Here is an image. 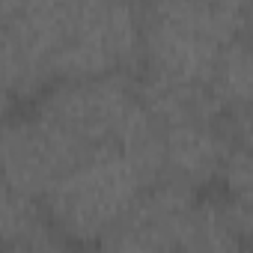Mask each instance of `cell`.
Returning <instances> with one entry per match:
<instances>
[{
  "label": "cell",
  "mask_w": 253,
  "mask_h": 253,
  "mask_svg": "<svg viewBox=\"0 0 253 253\" xmlns=\"http://www.w3.org/2000/svg\"><path fill=\"white\" fill-rule=\"evenodd\" d=\"M155 182V140L146 146H101L81 155L42 206L63 244L101 247Z\"/></svg>",
  "instance_id": "cell-1"
},
{
  "label": "cell",
  "mask_w": 253,
  "mask_h": 253,
  "mask_svg": "<svg viewBox=\"0 0 253 253\" xmlns=\"http://www.w3.org/2000/svg\"><path fill=\"white\" fill-rule=\"evenodd\" d=\"M247 36V15L209 0H146L140 6L143 81L206 86L223 51Z\"/></svg>",
  "instance_id": "cell-2"
},
{
  "label": "cell",
  "mask_w": 253,
  "mask_h": 253,
  "mask_svg": "<svg viewBox=\"0 0 253 253\" xmlns=\"http://www.w3.org/2000/svg\"><path fill=\"white\" fill-rule=\"evenodd\" d=\"M30 107L84 155L101 146L152 143V119L131 75L63 78L48 84Z\"/></svg>",
  "instance_id": "cell-3"
},
{
  "label": "cell",
  "mask_w": 253,
  "mask_h": 253,
  "mask_svg": "<svg viewBox=\"0 0 253 253\" xmlns=\"http://www.w3.org/2000/svg\"><path fill=\"white\" fill-rule=\"evenodd\" d=\"M140 63L137 0H72L54 51V81L131 75Z\"/></svg>",
  "instance_id": "cell-4"
},
{
  "label": "cell",
  "mask_w": 253,
  "mask_h": 253,
  "mask_svg": "<svg viewBox=\"0 0 253 253\" xmlns=\"http://www.w3.org/2000/svg\"><path fill=\"white\" fill-rule=\"evenodd\" d=\"M81 155L84 152L75 149L30 104L0 119V176L36 200H45Z\"/></svg>",
  "instance_id": "cell-5"
},
{
  "label": "cell",
  "mask_w": 253,
  "mask_h": 253,
  "mask_svg": "<svg viewBox=\"0 0 253 253\" xmlns=\"http://www.w3.org/2000/svg\"><path fill=\"white\" fill-rule=\"evenodd\" d=\"M200 194L167 182L149 185L122 223L104 238L107 250H188Z\"/></svg>",
  "instance_id": "cell-6"
},
{
  "label": "cell",
  "mask_w": 253,
  "mask_h": 253,
  "mask_svg": "<svg viewBox=\"0 0 253 253\" xmlns=\"http://www.w3.org/2000/svg\"><path fill=\"white\" fill-rule=\"evenodd\" d=\"M63 247L42 200L18 191L0 176V250Z\"/></svg>",
  "instance_id": "cell-7"
},
{
  "label": "cell",
  "mask_w": 253,
  "mask_h": 253,
  "mask_svg": "<svg viewBox=\"0 0 253 253\" xmlns=\"http://www.w3.org/2000/svg\"><path fill=\"white\" fill-rule=\"evenodd\" d=\"M206 89L229 122H250V45H247V36H238L223 51Z\"/></svg>",
  "instance_id": "cell-8"
}]
</instances>
